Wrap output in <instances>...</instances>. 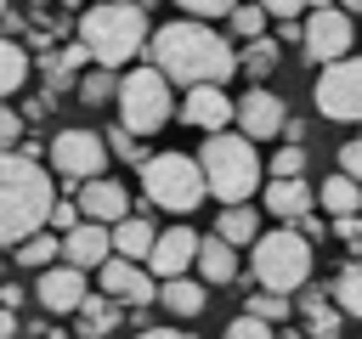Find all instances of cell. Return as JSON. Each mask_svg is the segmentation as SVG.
Returning <instances> with one entry per match:
<instances>
[{"label":"cell","instance_id":"5","mask_svg":"<svg viewBox=\"0 0 362 339\" xmlns=\"http://www.w3.org/2000/svg\"><path fill=\"white\" fill-rule=\"evenodd\" d=\"M249 271L266 294H294L311 282V243L294 226H272L249 243Z\"/></svg>","mask_w":362,"mask_h":339},{"label":"cell","instance_id":"16","mask_svg":"<svg viewBox=\"0 0 362 339\" xmlns=\"http://www.w3.org/2000/svg\"><path fill=\"white\" fill-rule=\"evenodd\" d=\"M181 119L192 124V130H226L232 124V96L221 90V85H187V96H181Z\"/></svg>","mask_w":362,"mask_h":339},{"label":"cell","instance_id":"23","mask_svg":"<svg viewBox=\"0 0 362 339\" xmlns=\"http://www.w3.org/2000/svg\"><path fill=\"white\" fill-rule=\"evenodd\" d=\"M153 299H158L170 316H198V311H204V282H192V277H164Z\"/></svg>","mask_w":362,"mask_h":339},{"label":"cell","instance_id":"28","mask_svg":"<svg viewBox=\"0 0 362 339\" xmlns=\"http://www.w3.org/2000/svg\"><path fill=\"white\" fill-rule=\"evenodd\" d=\"M51 260H57V232H45V226H40V232H28V237L17 243V266H28V271H45Z\"/></svg>","mask_w":362,"mask_h":339},{"label":"cell","instance_id":"1","mask_svg":"<svg viewBox=\"0 0 362 339\" xmlns=\"http://www.w3.org/2000/svg\"><path fill=\"white\" fill-rule=\"evenodd\" d=\"M141 51H147V68H158L170 85H226L238 73V51L226 45V34H215L198 17L147 28Z\"/></svg>","mask_w":362,"mask_h":339},{"label":"cell","instance_id":"35","mask_svg":"<svg viewBox=\"0 0 362 339\" xmlns=\"http://www.w3.org/2000/svg\"><path fill=\"white\" fill-rule=\"evenodd\" d=\"M221 339H277V328H272V322H260V316H249V311H243V316H238V322H226V333H221Z\"/></svg>","mask_w":362,"mask_h":339},{"label":"cell","instance_id":"36","mask_svg":"<svg viewBox=\"0 0 362 339\" xmlns=\"http://www.w3.org/2000/svg\"><path fill=\"white\" fill-rule=\"evenodd\" d=\"M85 215H79V203H68V198H51V209H45V226L51 232H68V226H79Z\"/></svg>","mask_w":362,"mask_h":339},{"label":"cell","instance_id":"45","mask_svg":"<svg viewBox=\"0 0 362 339\" xmlns=\"http://www.w3.org/2000/svg\"><path fill=\"white\" fill-rule=\"evenodd\" d=\"M0 305H11V311H17V305H23V288H17V282H6V288H0Z\"/></svg>","mask_w":362,"mask_h":339},{"label":"cell","instance_id":"43","mask_svg":"<svg viewBox=\"0 0 362 339\" xmlns=\"http://www.w3.org/2000/svg\"><path fill=\"white\" fill-rule=\"evenodd\" d=\"M11 333H23V328H17V311L0 305V339H11Z\"/></svg>","mask_w":362,"mask_h":339},{"label":"cell","instance_id":"14","mask_svg":"<svg viewBox=\"0 0 362 339\" xmlns=\"http://www.w3.org/2000/svg\"><path fill=\"white\" fill-rule=\"evenodd\" d=\"M107 254H113V243H107V226L102 220H79V226H68L57 237V260H68L79 271H96Z\"/></svg>","mask_w":362,"mask_h":339},{"label":"cell","instance_id":"47","mask_svg":"<svg viewBox=\"0 0 362 339\" xmlns=\"http://www.w3.org/2000/svg\"><path fill=\"white\" fill-rule=\"evenodd\" d=\"M0 17H6V0H0Z\"/></svg>","mask_w":362,"mask_h":339},{"label":"cell","instance_id":"12","mask_svg":"<svg viewBox=\"0 0 362 339\" xmlns=\"http://www.w3.org/2000/svg\"><path fill=\"white\" fill-rule=\"evenodd\" d=\"M232 119H238V136H249V141H266V136H283V119H288V107H283V96H277V90L255 85V90H243V96L232 102Z\"/></svg>","mask_w":362,"mask_h":339},{"label":"cell","instance_id":"11","mask_svg":"<svg viewBox=\"0 0 362 339\" xmlns=\"http://www.w3.org/2000/svg\"><path fill=\"white\" fill-rule=\"evenodd\" d=\"M102 294L113 299V305H153V294H158V282H153V271L141 266V260H124V254H107L102 266Z\"/></svg>","mask_w":362,"mask_h":339},{"label":"cell","instance_id":"46","mask_svg":"<svg viewBox=\"0 0 362 339\" xmlns=\"http://www.w3.org/2000/svg\"><path fill=\"white\" fill-rule=\"evenodd\" d=\"M334 6H339V11H362V0H334Z\"/></svg>","mask_w":362,"mask_h":339},{"label":"cell","instance_id":"7","mask_svg":"<svg viewBox=\"0 0 362 339\" xmlns=\"http://www.w3.org/2000/svg\"><path fill=\"white\" fill-rule=\"evenodd\" d=\"M113 102H119V124L130 130V136H153V130H164L170 124V113H175V96H170V79L158 73V68H130L124 79H119V90H113Z\"/></svg>","mask_w":362,"mask_h":339},{"label":"cell","instance_id":"3","mask_svg":"<svg viewBox=\"0 0 362 339\" xmlns=\"http://www.w3.org/2000/svg\"><path fill=\"white\" fill-rule=\"evenodd\" d=\"M79 45L96 68H130L147 45V11L136 0H96L79 17Z\"/></svg>","mask_w":362,"mask_h":339},{"label":"cell","instance_id":"18","mask_svg":"<svg viewBox=\"0 0 362 339\" xmlns=\"http://www.w3.org/2000/svg\"><path fill=\"white\" fill-rule=\"evenodd\" d=\"M192 271H198L204 282H215V288H226V282H238V249H232V243H221V237H198V254H192Z\"/></svg>","mask_w":362,"mask_h":339},{"label":"cell","instance_id":"20","mask_svg":"<svg viewBox=\"0 0 362 339\" xmlns=\"http://www.w3.org/2000/svg\"><path fill=\"white\" fill-rule=\"evenodd\" d=\"M215 237L232 243V249H249V243L260 237V209H255V203H221V215H215Z\"/></svg>","mask_w":362,"mask_h":339},{"label":"cell","instance_id":"40","mask_svg":"<svg viewBox=\"0 0 362 339\" xmlns=\"http://www.w3.org/2000/svg\"><path fill=\"white\" fill-rule=\"evenodd\" d=\"M334 237H345L351 249H362V215H334Z\"/></svg>","mask_w":362,"mask_h":339},{"label":"cell","instance_id":"30","mask_svg":"<svg viewBox=\"0 0 362 339\" xmlns=\"http://www.w3.org/2000/svg\"><path fill=\"white\" fill-rule=\"evenodd\" d=\"M113 90H119L113 68H90V73L79 79V90H74V96H79L85 107H102V102H113Z\"/></svg>","mask_w":362,"mask_h":339},{"label":"cell","instance_id":"8","mask_svg":"<svg viewBox=\"0 0 362 339\" xmlns=\"http://www.w3.org/2000/svg\"><path fill=\"white\" fill-rule=\"evenodd\" d=\"M45 158H51V175H62V186H79V181H96L107 170V141H102V130L68 124L51 136Z\"/></svg>","mask_w":362,"mask_h":339},{"label":"cell","instance_id":"13","mask_svg":"<svg viewBox=\"0 0 362 339\" xmlns=\"http://www.w3.org/2000/svg\"><path fill=\"white\" fill-rule=\"evenodd\" d=\"M85 294H90V282H85V271L68 266V260H62V266L51 260V266L40 271V288H34V299H40L51 316H74V305H79Z\"/></svg>","mask_w":362,"mask_h":339},{"label":"cell","instance_id":"2","mask_svg":"<svg viewBox=\"0 0 362 339\" xmlns=\"http://www.w3.org/2000/svg\"><path fill=\"white\" fill-rule=\"evenodd\" d=\"M51 198H57V181L40 158L0 153V249H17L28 232H40Z\"/></svg>","mask_w":362,"mask_h":339},{"label":"cell","instance_id":"25","mask_svg":"<svg viewBox=\"0 0 362 339\" xmlns=\"http://www.w3.org/2000/svg\"><path fill=\"white\" fill-rule=\"evenodd\" d=\"M317 203H322L328 215H356V209H362V181H351V175H328V181L317 186Z\"/></svg>","mask_w":362,"mask_h":339},{"label":"cell","instance_id":"29","mask_svg":"<svg viewBox=\"0 0 362 339\" xmlns=\"http://www.w3.org/2000/svg\"><path fill=\"white\" fill-rule=\"evenodd\" d=\"M238 68H243L249 79H266V73L277 68V45H272L266 34H255V40H249V51L238 56Z\"/></svg>","mask_w":362,"mask_h":339},{"label":"cell","instance_id":"48","mask_svg":"<svg viewBox=\"0 0 362 339\" xmlns=\"http://www.w3.org/2000/svg\"><path fill=\"white\" fill-rule=\"evenodd\" d=\"M11 339H23V333H11Z\"/></svg>","mask_w":362,"mask_h":339},{"label":"cell","instance_id":"24","mask_svg":"<svg viewBox=\"0 0 362 339\" xmlns=\"http://www.w3.org/2000/svg\"><path fill=\"white\" fill-rule=\"evenodd\" d=\"M74 316H79V339H102V333L119 328V305H113L107 294H85V299L74 305Z\"/></svg>","mask_w":362,"mask_h":339},{"label":"cell","instance_id":"9","mask_svg":"<svg viewBox=\"0 0 362 339\" xmlns=\"http://www.w3.org/2000/svg\"><path fill=\"white\" fill-rule=\"evenodd\" d=\"M311 102H317V113L334 119V124H362V56H334V62H322Z\"/></svg>","mask_w":362,"mask_h":339},{"label":"cell","instance_id":"6","mask_svg":"<svg viewBox=\"0 0 362 339\" xmlns=\"http://www.w3.org/2000/svg\"><path fill=\"white\" fill-rule=\"evenodd\" d=\"M136 170H141L147 203H158L170 215H192L204 203V170H198L192 153H147Z\"/></svg>","mask_w":362,"mask_h":339},{"label":"cell","instance_id":"37","mask_svg":"<svg viewBox=\"0 0 362 339\" xmlns=\"http://www.w3.org/2000/svg\"><path fill=\"white\" fill-rule=\"evenodd\" d=\"M175 6H181L187 17H198V23H215V17H226L238 0H175Z\"/></svg>","mask_w":362,"mask_h":339},{"label":"cell","instance_id":"32","mask_svg":"<svg viewBox=\"0 0 362 339\" xmlns=\"http://www.w3.org/2000/svg\"><path fill=\"white\" fill-rule=\"evenodd\" d=\"M226 28H232L238 40H255V34H266V11H260L255 0H238V6L226 11Z\"/></svg>","mask_w":362,"mask_h":339},{"label":"cell","instance_id":"44","mask_svg":"<svg viewBox=\"0 0 362 339\" xmlns=\"http://www.w3.org/2000/svg\"><path fill=\"white\" fill-rule=\"evenodd\" d=\"M136 339H192V333H181V328H141Z\"/></svg>","mask_w":362,"mask_h":339},{"label":"cell","instance_id":"39","mask_svg":"<svg viewBox=\"0 0 362 339\" xmlns=\"http://www.w3.org/2000/svg\"><path fill=\"white\" fill-rule=\"evenodd\" d=\"M339 175H351V181H362V136H351V141L339 147Z\"/></svg>","mask_w":362,"mask_h":339},{"label":"cell","instance_id":"42","mask_svg":"<svg viewBox=\"0 0 362 339\" xmlns=\"http://www.w3.org/2000/svg\"><path fill=\"white\" fill-rule=\"evenodd\" d=\"M277 40L294 45V40H300V17H277Z\"/></svg>","mask_w":362,"mask_h":339},{"label":"cell","instance_id":"34","mask_svg":"<svg viewBox=\"0 0 362 339\" xmlns=\"http://www.w3.org/2000/svg\"><path fill=\"white\" fill-rule=\"evenodd\" d=\"M102 141H107V153L124 158V164H141V158H147V153H141V136H130L124 124H119V130H102Z\"/></svg>","mask_w":362,"mask_h":339},{"label":"cell","instance_id":"41","mask_svg":"<svg viewBox=\"0 0 362 339\" xmlns=\"http://www.w3.org/2000/svg\"><path fill=\"white\" fill-rule=\"evenodd\" d=\"M255 6H260L266 17H300V11L311 6V0H255Z\"/></svg>","mask_w":362,"mask_h":339},{"label":"cell","instance_id":"22","mask_svg":"<svg viewBox=\"0 0 362 339\" xmlns=\"http://www.w3.org/2000/svg\"><path fill=\"white\" fill-rule=\"evenodd\" d=\"M153 237H158V232H153L147 215H124V220L107 226V243H113V254H124V260H147Z\"/></svg>","mask_w":362,"mask_h":339},{"label":"cell","instance_id":"21","mask_svg":"<svg viewBox=\"0 0 362 339\" xmlns=\"http://www.w3.org/2000/svg\"><path fill=\"white\" fill-rule=\"evenodd\" d=\"M300 294V316H305V339H334L339 333V305L322 294V288H294Z\"/></svg>","mask_w":362,"mask_h":339},{"label":"cell","instance_id":"31","mask_svg":"<svg viewBox=\"0 0 362 339\" xmlns=\"http://www.w3.org/2000/svg\"><path fill=\"white\" fill-rule=\"evenodd\" d=\"M243 311L277 328L283 316H294V294H266V288H260V294H249V305H243Z\"/></svg>","mask_w":362,"mask_h":339},{"label":"cell","instance_id":"26","mask_svg":"<svg viewBox=\"0 0 362 339\" xmlns=\"http://www.w3.org/2000/svg\"><path fill=\"white\" fill-rule=\"evenodd\" d=\"M328 299L339 305V316H362V260H345V266L334 271Z\"/></svg>","mask_w":362,"mask_h":339},{"label":"cell","instance_id":"4","mask_svg":"<svg viewBox=\"0 0 362 339\" xmlns=\"http://www.w3.org/2000/svg\"><path fill=\"white\" fill-rule=\"evenodd\" d=\"M198 170H204V192L221 198V203H249L255 186L266 181V164H260L255 141L249 136H226V130H209L204 136Z\"/></svg>","mask_w":362,"mask_h":339},{"label":"cell","instance_id":"27","mask_svg":"<svg viewBox=\"0 0 362 339\" xmlns=\"http://www.w3.org/2000/svg\"><path fill=\"white\" fill-rule=\"evenodd\" d=\"M23 79H28V51L17 40H0V102L11 90H23Z\"/></svg>","mask_w":362,"mask_h":339},{"label":"cell","instance_id":"33","mask_svg":"<svg viewBox=\"0 0 362 339\" xmlns=\"http://www.w3.org/2000/svg\"><path fill=\"white\" fill-rule=\"evenodd\" d=\"M266 175H272V181H283V175H305V147H300V141L277 147V153H272V164H266Z\"/></svg>","mask_w":362,"mask_h":339},{"label":"cell","instance_id":"10","mask_svg":"<svg viewBox=\"0 0 362 339\" xmlns=\"http://www.w3.org/2000/svg\"><path fill=\"white\" fill-rule=\"evenodd\" d=\"M300 40H305V62H334V56H351V45H356L351 11H339V6H305Z\"/></svg>","mask_w":362,"mask_h":339},{"label":"cell","instance_id":"17","mask_svg":"<svg viewBox=\"0 0 362 339\" xmlns=\"http://www.w3.org/2000/svg\"><path fill=\"white\" fill-rule=\"evenodd\" d=\"M79 215H85V220L113 226V220H124V215H130V192H124L119 181H107V175L79 181Z\"/></svg>","mask_w":362,"mask_h":339},{"label":"cell","instance_id":"38","mask_svg":"<svg viewBox=\"0 0 362 339\" xmlns=\"http://www.w3.org/2000/svg\"><path fill=\"white\" fill-rule=\"evenodd\" d=\"M17 141H23V119H17V107L0 102V153H11Z\"/></svg>","mask_w":362,"mask_h":339},{"label":"cell","instance_id":"19","mask_svg":"<svg viewBox=\"0 0 362 339\" xmlns=\"http://www.w3.org/2000/svg\"><path fill=\"white\" fill-rule=\"evenodd\" d=\"M311 203H317L311 181H300V175L266 181V209H272V215H283V220H300V215H311Z\"/></svg>","mask_w":362,"mask_h":339},{"label":"cell","instance_id":"15","mask_svg":"<svg viewBox=\"0 0 362 339\" xmlns=\"http://www.w3.org/2000/svg\"><path fill=\"white\" fill-rule=\"evenodd\" d=\"M192 254H198V232L192 226H164L147 249V271L158 277H187L192 271Z\"/></svg>","mask_w":362,"mask_h":339}]
</instances>
